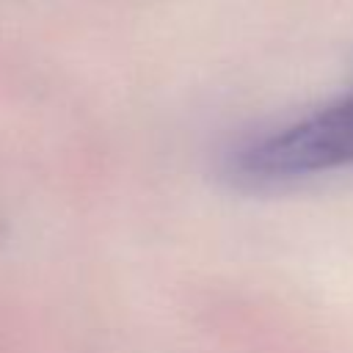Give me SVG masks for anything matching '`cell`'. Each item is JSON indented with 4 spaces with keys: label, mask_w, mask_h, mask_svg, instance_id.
<instances>
[{
    "label": "cell",
    "mask_w": 353,
    "mask_h": 353,
    "mask_svg": "<svg viewBox=\"0 0 353 353\" xmlns=\"http://www.w3.org/2000/svg\"><path fill=\"white\" fill-rule=\"evenodd\" d=\"M342 168H353V94L237 146L223 174L243 188H270Z\"/></svg>",
    "instance_id": "1"
}]
</instances>
